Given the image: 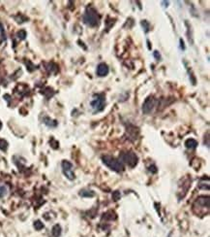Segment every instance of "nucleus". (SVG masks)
<instances>
[{
    "label": "nucleus",
    "instance_id": "nucleus-1",
    "mask_svg": "<svg viewBox=\"0 0 210 237\" xmlns=\"http://www.w3.org/2000/svg\"><path fill=\"white\" fill-rule=\"evenodd\" d=\"M82 21L86 25L90 27H95L100 24V16L94 8L88 7L86 8L85 12L82 16Z\"/></svg>",
    "mask_w": 210,
    "mask_h": 237
},
{
    "label": "nucleus",
    "instance_id": "nucleus-2",
    "mask_svg": "<svg viewBox=\"0 0 210 237\" xmlns=\"http://www.w3.org/2000/svg\"><path fill=\"white\" fill-rule=\"evenodd\" d=\"M102 160H103V163L106 166H107L113 171H115V172L124 171V165L122 164V162L119 161L116 159H114L113 156H105L102 157Z\"/></svg>",
    "mask_w": 210,
    "mask_h": 237
},
{
    "label": "nucleus",
    "instance_id": "nucleus-3",
    "mask_svg": "<svg viewBox=\"0 0 210 237\" xmlns=\"http://www.w3.org/2000/svg\"><path fill=\"white\" fill-rule=\"evenodd\" d=\"M105 95L104 94H94L93 95V99L90 102V106L93 110V112L95 113H99L102 112L105 109Z\"/></svg>",
    "mask_w": 210,
    "mask_h": 237
},
{
    "label": "nucleus",
    "instance_id": "nucleus-4",
    "mask_svg": "<svg viewBox=\"0 0 210 237\" xmlns=\"http://www.w3.org/2000/svg\"><path fill=\"white\" fill-rule=\"evenodd\" d=\"M119 159L126 164H128L130 167H135L138 164V156L133 152H127V153L121 154Z\"/></svg>",
    "mask_w": 210,
    "mask_h": 237
},
{
    "label": "nucleus",
    "instance_id": "nucleus-5",
    "mask_svg": "<svg viewBox=\"0 0 210 237\" xmlns=\"http://www.w3.org/2000/svg\"><path fill=\"white\" fill-rule=\"evenodd\" d=\"M61 166H62V171H63L64 175L66 176L67 179L69 180H74L75 177V173L73 172V164L68 160H63L61 163Z\"/></svg>",
    "mask_w": 210,
    "mask_h": 237
},
{
    "label": "nucleus",
    "instance_id": "nucleus-6",
    "mask_svg": "<svg viewBox=\"0 0 210 237\" xmlns=\"http://www.w3.org/2000/svg\"><path fill=\"white\" fill-rule=\"evenodd\" d=\"M155 106V99L153 96H148L143 104V113L145 115H148L152 112Z\"/></svg>",
    "mask_w": 210,
    "mask_h": 237
},
{
    "label": "nucleus",
    "instance_id": "nucleus-7",
    "mask_svg": "<svg viewBox=\"0 0 210 237\" xmlns=\"http://www.w3.org/2000/svg\"><path fill=\"white\" fill-rule=\"evenodd\" d=\"M195 204H197V206L200 208H209V197L208 196H200L198 198H197Z\"/></svg>",
    "mask_w": 210,
    "mask_h": 237
},
{
    "label": "nucleus",
    "instance_id": "nucleus-8",
    "mask_svg": "<svg viewBox=\"0 0 210 237\" xmlns=\"http://www.w3.org/2000/svg\"><path fill=\"white\" fill-rule=\"evenodd\" d=\"M109 66L106 63H100L97 67V75L100 77H105L109 74Z\"/></svg>",
    "mask_w": 210,
    "mask_h": 237
},
{
    "label": "nucleus",
    "instance_id": "nucleus-9",
    "mask_svg": "<svg viewBox=\"0 0 210 237\" xmlns=\"http://www.w3.org/2000/svg\"><path fill=\"white\" fill-rule=\"evenodd\" d=\"M185 146H186V148H188V149H195V148H197V142L195 139L190 138L188 140H186Z\"/></svg>",
    "mask_w": 210,
    "mask_h": 237
},
{
    "label": "nucleus",
    "instance_id": "nucleus-10",
    "mask_svg": "<svg viewBox=\"0 0 210 237\" xmlns=\"http://www.w3.org/2000/svg\"><path fill=\"white\" fill-rule=\"evenodd\" d=\"M44 123L48 126H50V127H55L56 126H57V122H56V121H53L49 117H46L44 118Z\"/></svg>",
    "mask_w": 210,
    "mask_h": 237
},
{
    "label": "nucleus",
    "instance_id": "nucleus-11",
    "mask_svg": "<svg viewBox=\"0 0 210 237\" xmlns=\"http://www.w3.org/2000/svg\"><path fill=\"white\" fill-rule=\"evenodd\" d=\"M52 234L53 237H59L60 234H61V228L59 224H55L54 227L52 228Z\"/></svg>",
    "mask_w": 210,
    "mask_h": 237
},
{
    "label": "nucleus",
    "instance_id": "nucleus-12",
    "mask_svg": "<svg viewBox=\"0 0 210 237\" xmlns=\"http://www.w3.org/2000/svg\"><path fill=\"white\" fill-rule=\"evenodd\" d=\"M79 195L82 196V197H93L94 196V193L92 190H81V193H79Z\"/></svg>",
    "mask_w": 210,
    "mask_h": 237
},
{
    "label": "nucleus",
    "instance_id": "nucleus-13",
    "mask_svg": "<svg viewBox=\"0 0 210 237\" xmlns=\"http://www.w3.org/2000/svg\"><path fill=\"white\" fill-rule=\"evenodd\" d=\"M5 39H6V36H5V30H4L2 24L0 22V45L5 41Z\"/></svg>",
    "mask_w": 210,
    "mask_h": 237
},
{
    "label": "nucleus",
    "instance_id": "nucleus-14",
    "mask_svg": "<svg viewBox=\"0 0 210 237\" xmlns=\"http://www.w3.org/2000/svg\"><path fill=\"white\" fill-rule=\"evenodd\" d=\"M8 194V189L5 185H0V198L3 197Z\"/></svg>",
    "mask_w": 210,
    "mask_h": 237
},
{
    "label": "nucleus",
    "instance_id": "nucleus-15",
    "mask_svg": "<svg viewBox=\"0 0 210 237\" xmlns=\"http://www.w3.org/2000/svg\"><path fill=\"white\" fill-rule=\"evenodd\" d=\"M34 228H35L36 230H41L44 228V224L40 220H37V221L34 222Z\"/></svg>",
    "mask_w": 210,
    "mask_h": 237
},
{
    "label": "nucleus",
    "instance_id": "nucleus-16",
    "mask_svg": "<svg viewBox=\"0 0 210 237\" xmlns=\"http://www.w3.org/2000/svg\"><path fill=\"white\" fill-rule=\"evenodd\" d=\"M8 148V143L6 140L4 139H0V150L2 151H6Z\"/></svg>",
    "mask_w": 210,
    "mask_h": 237
},
{
    "label": "nucleus",
    "instance_id": "nucleus-17",
    "mask_svg": "<svg viewBox=\"0 0 210 237\" xmlns=\"http://www.w3.org/2000/svg\"><path fill=\"white\" fill-rule=\"evenodd\" d=\"M120 197H121V194H120V193H119L118 190H115V191H113V193H112V199L114 200V201L119 200V199H120Z\"/></svg>",
    "mask_w": 210,
    "mask_h": 237
},
{
    "label": "nucleus",
    "instance_id": "nucleus-18",
    "mask_svg": "<svg viewBox=\"0 0 210 237\" xmlns=\"http://www.w3.org/2000/svg\"><path fill=\"white\" fill-rule=\"evenodd\" d=\"M16 36H18V38L20 39V40H24V39H25V37H26V32L24 30H20L18 33H16Z\"/></svg>",
    "mask_w": 210,
    "mask_h": 237
},
{
    "label": "nucleus",
    "instance_id": "nucleus-19",
    "mask_svg": "<svg viewBox=\"0 0 210 237\" xmlns=\"http://www.w3.org/2000/svg\"><path fill=\"white\" fill-rule=\"evenodd\" d=\"M141 25H143V27H145L144 29H145V32H147L149 30V24L146 21H141Z\"/></svg>",
    "mask_w": 210,
    "mask_h": 237
},
{
    "label": "nucleus",
    "instance_id": "nucleus-20",
    "mask_svg": "<svg viewBox=\"0 0 210 237\" xmlns=\"http://www.w3.org/2000/svg\"><path fill=\"white\" fill-rule=\"evenodd\" d=\"M154 56H155V58H156L158 60L161 58V55H160V54L157 52V51H155V52H154Z\"/></svg>",
    "mask_w": 210,
    "mask_h": 237
},
{
    "label": "nucleus",
    "instance_id": "nucleus-21",
    "mask_svg": "<svg viewBox=\"0 0 210 237\" xmlns=\"http://www.w3.org/2000/svg\"><path fill=\"white\" fill-rule=\"evenodd\" d=\"M1 127H2V122H0V129H1Z\"/></svg>",
    "mask_w": 210,
    "mask_h": 237
}]
</instances>
